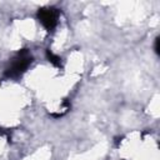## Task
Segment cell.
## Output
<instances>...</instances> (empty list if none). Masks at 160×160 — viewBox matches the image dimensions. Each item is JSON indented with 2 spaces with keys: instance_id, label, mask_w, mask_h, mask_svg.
I'll return each mask as SVG.
<instances>
[{
  "instance_id": "cell-2",
  "label": "cell",
  "mask_w": 160,
  "mask_h": 160,
  "mask_svg": "<svg viewBox=\"0 0 160 160\" xmlns=\"http://www.w3.org/2000/svg\"><path fill=\"white\" fill-rule=\"evenodd\" d=\"M59 16L60 11L54 6L42 8L38 11V19L48 31H54V29L58 26Z\"/></svg>"
},
{
  "instance_id": "cell-3",
  "label": "cell",
  "mask_w": 160,
  "mask_h": 160,
  "mask_svg": "<svg viewBox=\"0 0 160 160\" xmlns=\"http://www.w3.org/2000/svg\"><path fill=\"white\" fill-rule=\"evenodd\" d=\"M46 58L49 59V61L54 65V66H61V59L58 56V55H55L54 52H51L50 50H46Z\"/></svg>"
},
{
  "instance_id": "cell-1",
  "label": "cell",
  "mask_w": 160,
  "mask_h": 160,
  "mask_svg": "<svg viewBox=\"0 0 160 160\" xmlns=\"http://www.w3.org/2000/svg\"><path fill=\"white\" fill-rule=\"evenodd\" d=\"M34 58L29 49H21L14 52L12 58L9 60V64L6 65L4 70V78L5 79H19L22 76V74L29 69V66L32 64Z\"/></svg>"
}]
</instances>
